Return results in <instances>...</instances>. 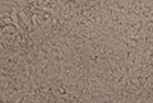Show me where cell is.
<instances>
[{
	"mask_svg": "<svg viewBox=\"0 0 153 103\" xmlns=\"http://www.w3.org/2000/svg\"><path fill=\"white\" fill-rule=\"evenodd\" d=\"M151 13H153V9H152V12H151Z\"/></svg>",
	"mask_w": 153,
	"mask_h": 103,
	"instance_id": "obj_1",
	"label": "cell"
}]
</instances>
